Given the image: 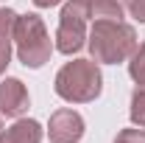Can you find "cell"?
Listing matches in <instances>:
<instances>
[{
	"label": "cell",
	"mask_w": 145,
	"mask_h": 143,
	"mask_svg": "<svg viewBox=\"0 0 145 143\" xmlns=\"http://www.w3.org/2000/svg\"><path fill=\"white\" fill-rule=\"evenodd\" d=\"M56 95L70 104H87L95 101L103 90V76L95 59H72L56 73Z\"/></svg>",
	"instance_id": "6da1fadb"
},
{
	"label": "cell",
	"mask_w": 145,
	"mask_h": 143,
	"mask_svg": "<svg viewBox=\"0 0 145 143\" xmlns=\"http://www.w3.org/2000/svg\"><path fill=\"white\" fill-rule=\"evenodd\" d=\"M0 143H42V126L34 118H20L0 132Z\"/></svg>",
	"instance_id": "52a82bcc"
},
{
	"label": "cell",
	"mask_w": 145,
	"mask_h": 143,
	"mask_svg": "<svg viewBox=\"0 0 145 143\" xmlns=\"http://www.w3.org/2000/svg\"><path fill=\"white\" fill-rule=\"evenodd\" d=\"M14 42H17V56L25 68H42L53 54V42L45 31V23L36 14H20L17 17Z\"/></svg>",
	"instance_id": "3957f363"
},
{
	"label": "cell",
	"mask_w": 145,
	"mask_h": 143,
	"mask_svg": "<svg viewBox=\"0 0 145 143\" xmlns=\"http://www.w3.org/2000/svg\"><path fill=\"white\" fill-rule=\"evenodd\" d=\"M0 129H3V126H0Z\"/></svg>",
	"instance_id": "ac0fdd59"
},
{
	"label": "cell",
	"mask_w": 145,
	"mask_h": 143,
	"mask_svg": "<svg viewBox=\"0 0 145 143\" xmlns=\"http://www.w3.org/2000/svg\"><path fill=\"white\" fill-rule=\"evenodd\" d=\"M87 45H89L95 62L117 65V62H126L128 56L137 51V31H134L131 25H126L123 20H120V23L95 20Z\"/></svg>",
	"instance_id": "7a4b0ae2"
},
{
	"label": "cell",
	"mask_w": 145,
	"mask_h": 143,
	"mask_svg": "<svg viewBox=\"0 0 145 143\" xmlns=\"http://www.w3.org/2000/svg\"><path fill=\"white\" fill-rule=\"evenodd\" d=\"M31 104L28 98V90L20 79H6L0 81V112L6 118H20Z\"/></svg>",
	"instance_id": "8992f818"
},
{
	"label": "cell",
	"mask_w": 145,
	"mask_h": 143,
	"mask_svg": "<svg viewBox=\"0 0 145 143\" xmlns=\"http://www.w3.org/2000/svg\"><path fill=\"white\" fill-rule=\"evenodd\" d=\"M128 73L137 81V87H145V42L137 45V51L128 56Z\"/></svg>",
	"instance_id": "9c48e42d"
},
{
	"label": "cell",
	"mask_w": 145,
	"mask_h": 143,
	"mask_svg": "<svg viewBox=\"0 0 145 143\" xmlns=\"http://www.w3.org/2000/svg\"><path fill=\"white\" fill-rule=\"evenodd\" d=\"M126 9L131 11V17H134V20L145 23V0H131V3H126Z\"/></svg>",
	"instance_id": "5bb4252c"
},
{
	"label": "cell",
	"mask_w": 145,
	"mask_h": 143,
	"mask_svg": "<svg viewBox=\"0 0 145 143\" xmlns=\"http://www.w3.org/2000/svg\"><path fill=\"white\" fill-rule=\"evenodd\" d=\"M123 3H131V0H123Z\"/></svg>",
	"instance_id": "2e32d148"
},
{
	"label": "cell",
	"mask_w": 145,
	"mask_h": 143,
	"mask_svg": "<svg viewBox=\"0 0 145 143\" xmlns=\"http://www.w3.org/2000/svg\"><path fill=\"white\" fill-rule=\"evenodd\" d=\"M89 17L92 20L120 23V20H123V3H120V0H92L89 3Z\"/></svg>",
	"instance_id": "ba28073f"
},
{
	"label": "cell",
	"mask_w": 145,
	"mask_h": 143,
	"mask_svg": "<svg viewBox=\"0 0 145 143\" xmlns=\"http://www.w3.org/2000/svg\"><path fill=\"white\" fill-rule=\"evenodd\" d=\"M114 143H145V129L140 126V129H123L117 138H114Z\"/></svg>",
	"instance_id": "7c38bea8"
},
{
	"label": "cell",
	"mask_w": 145,
	"mask_h": 143,
	"mask_svg": "<svg viewBox=\"0 0 145 143\" xmlns=\"http://www.w3.org/2000/svg\"><path fill=\"white\" fill-rule=\"evenodd\" d=\"M8 62H11V42L8 39H0V76L6 73Z\"/></svg>",
	"instance_id": "4fadbf2b"
},
{
	"label": "cell",
	"mask_w": 145,
	"mask_h": 143,
	"mask_svg": "<svg viewBox=\"0 0 145 143\" xmlns=\"http://www.w3.org/2000/svg\"><path fill=\"white\" fill-rule=\"evenodd\" d=\"M17 11L11 9H0V39H14V28H17Z\"/></svg>",
	"instance_id": "8fae6325"
},
{
	"label": "cell",
	"mask_w": 145,
	"mask_h": 143,
	"mask_svg": "<svg viewBox=\"0 0 145 143\" xmlns=\"http://www.w3.org/2000/svg\"><path fill=\"white\" fill-rule=\"evenodd\" d=\"M50 143H78L84 138V118L75 109H56L48 124Z\"/></svg>",
	"instance_id": "5b68a950"
},
{
	"label": "cell",
	"mask_w": 145,
	"mask_h": 143,
	"mask_svg": "<svg viewBox=\"0 0 145 143\" xmlns=\"http://www.w3.org/2000/svg\"><path fill=\"white\" fill-rule=\"evenodd\" d=\"M128 115H131V121H134L137 126H142V129H145V87H137V90H134Z\"/></svg>",
	"instance_id": "30bf717a"
},
{
	"label": "cell",
	"mask_w": 145,
	"mask_h": 143,
	"mask_svg": "<svg viewBox=\"0 0 145 143\" xmlns=\"http://www.w3.org/2000/svg\"><path fill=\"white\" fill-rule=\"evenodd\" d=\"M84 3H92V0H84Z\"/></svg>",
	"instance_id": "e0dca14e"
},
{
	"label": "cell",
	"mask_w": 145,
	"mask_h": 143,
	"mask_svg": "<svg viewBox=\"0 0 145 143\" xmlns=\"http://www.w3.org/2000/svg\"><path fill=\"white\" fill-rule=\"evenodd\" d=\"M61 0H34V6H39V9H50V6H59Z\"/></svg>",
	"instance_id": "9a60e30c"
},
{
	"label": "cell",
	"mask_w": 145,
	"mask_h": 143,
	"mask_svg": "<svg viewBox=\"0 0 145 143\" xmlns=\"http://www.w3.org/2000/svg\"><path fill=\"white\" fill-rule=\"evenodd\" d=\"M87 20H89V3L84 0L64 3L59 17V31H56V51L67 56L78 54L87 45Z\"/></svg>",
	"instance_id": "277c9868"
}]
</instances>
